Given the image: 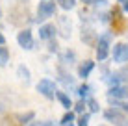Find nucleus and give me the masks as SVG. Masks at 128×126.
Returning <instances> with one entry per match:
<instances>
[{
  "label": "nucleus",
  "instance_id": "obj_1",
  "mask_svg": "<svg viewBox=\"0 0 128 126\" xmlns=\"http://www.w3.org/2000/svg\"><path fill=\"white\" fill-rule=\"evenodd\" d=\"M112 46H113V32L108 30V32L98 33V41H96L95 52H96V61L102 63L112 56Z\"/></svg>",
  "mask_w": 128,
  "mask_h": 126
},
{
  "label": "nucleus",
  "instance_id": "obj_2",
  "mask_svg": "<svg viewBox=\"0 0 128 126\" xmlns=\"http://www.w3.org/2000/svg\"><path fill=\"white\" fill-rule=\"evenodd\" d=\"M126 13L121 9V6L115 4V6L110 9V24H112V32L113 35H121L128 30V19H126Z\"/></svg>",
  "mask_w": 128,
  "mask_h": 126
},
{
  "label": "nucleus",
  "instance_id": "obj_3",
  "mask_svg": "<svg viewBox=\"0 0 128 126\" xmlns=\"http://www.w3.org/2000/svg\"><path fill=\"white\" fill-rule=\"evenodd\" d=\"M8 20L13 24V26H22L24 20L28 22H35L34 19H30V11H28V4H17L10 9V17Z\"/></svg>",
  "mask_w": 128,
  "mask_h": 126
},
{
  "label": "nucleus",
  "instance_id": "obj_4",
  "mask_svg": "<svg viewBox=\"0 0 128 126\" xmlns=\"http://www.w3.org/2000/svg\"><path fill=\"white\" fill-rule=\"evenodd\" d=\"M104 121H108L112 126H128V115L115 106H110L104 110Z\"/></svg>",
  "mask_w": 128,
  "mask_h": 126
},
{
  "label": "nucleus",
  "instance_id": "obj_5",
  "mask_svg": "<svg viewBox=\"0 0 128 126\" xmlns=\"http://www.w3.org/2000/svg\"><path fill=\"white\" fill-rule=\"evenodd\" d=\"M56 9H58V4L50 2V0H41L37 6V17H35V22L45 24V20H48L50 17H56Z\"/></svg>",
  "mask_w": 128,
  "mask_h": 126
},
{
  "label": "nucleus",
  "instance_id": "obj_6",
  "mask_svg": "<svg viewBox=\"0 0 128 126\" xmlns=\"http://www.w3.org/2000/svg\"><path fill=\"white\" fill-rule=\"evenodd\" d=\"M37 91L39 95H43L45 98H48V100H54L56 98V93H58V85H56L54 80H50V78H41V80L37 82Z\"/></svg>",
  "mask_w": 128,
  "mask_h": 126
},
{
  "label": "nucleus",
  "instance_id": "obj_7",
  "mask_svg": "<svg viewBox=\"0 0 128 126\" xmlns=\"http://www.w3.org/2000/svg\"><path fill=\"white\" fill-rule=\"evenodd\" d=\"M112 59L117 65L128 63V43H115L112 46Z\"/></svg>",
  "mask_w": 128,
  "mask_h": 126
},
{
  "label": "nucleus",
  "instance_id": "obj_8",
  "mask_svg": "<svg viewBox=\"0 0 128 126\" xmlns=\"http://www.w3.org/2000/svg\"><path fill=\"white\" fill-rule=\"evenodd\" d=\"M17 43L22 50H34L35 48V39H34V33L30 28H22L19 33H17Z\"/></svg>",
  "mask_w": 128,
  "mask_h": 126
},
{
  "label": "nucleus",
  "instance_id": "obj_9",
  "mask_svg": "<svg viewBox=\"0 0 128 126\" xmlns=\"http://www.w3.org/2000/svg\"><path fill=\"white\" fill-rule=\"evenodd\" d=\"M80 39H82L84 45L93 46V48H95V46H96V41H98V33L95 32L93 26L84 24V26H82V30H80Z\"/></svg>",
  "mask_w": 128,
  "mask_h": 126
},
{
  "label": "nucleus",
  "instance_id": "obj_10",
  "mask_svg": "<svg viewBox=\"0 0 128 126\" xmlns=\"http://www.w3.org/2000/svg\"><path fill=\"white\" fill-rule=\"evenodd\" d=\"M108 100H119V102L128 100V85L121 84V85H115V87H110L108 89Z\"/></svg>",
  "mask_w": 128,
  "mask_h": 126
},
{
  "label": "nucleus",
  "instance_id": "obj_11",
  "mask_svg": "<svg viewBox=\"0 0 128 126\" xmlns=\"http://www.w3.org/2000/svg\"><path fill=\"white\" fill-rule=\"evenodd\" d=\"M58 35V28H56L54 22H45L39 26V39L41 41H52V39H56Z\"/></svg>",
  "mask_w": 128,
  "mask_h": 126
},
{
  "label": "nucleus",
  "instance_id": "obj_12",
  "mask_svg": "<svg viewBox=\"0 0 128 126\" xmlns=\"http://www.w3.org/2000/svg\"><path fill=\"white\" fill-rule=\"evenodd\" d=\"M56 72H58V80L65 85V87H74L76 89V80H74V76L70 74L63 65H58V67H56Z\"/></svg>",
  "mask_w": 128,
  "mask_h": 126
},
{
  "label": "nucleus",
  "instance_id": "obj_13",
  "mask_svg": "<svg viewBox=\"0 0 128 126\" xmlns=\"http://www.w3.org/2000/svg\"><path fill=\"white\" fill-rule=\"evenodd\" d=\"M56 28H58V33L63 39H69L70 37V30H72V22H70V19H69L67 15H60Z\"/></svg>",
  "mask_w": 128,
  "mask_h": 126
},
{
  "label": "nucleus",
  "instance_id": "obj_14",
  "mask_svg": "<svg viewBox=\"0 0 128 126\" xmlns=\"http://www.w3.org/2000/svg\"><path fill=\"white\" fill-rule=\"evenodd\" d=\"M95 67H96V63L93 61V59H84V61H80V63H78V69H76L78 78H82V80L89 78L91 72L95 71Z\"/></svg>",
  "mask_w": 128,
  "mask_h": 126
},
{
  "label": "nucleus",
  "instance_id": "obj_15",
  "mask_svg": "<svg viewBox=\"0 0 128 126\" xmlns=\"http://www.w3.org/2000/svg\"><path fill=\"white\" fill-rule=\"evenodd\" d=\"M58 59H60V65H63V67L74 65V63L78 61L76 50H72V48H65L63 52H60V54H58Z\"/></svg>",
  "mask_w": 128,
  "mask_h": 126
},
{
  "label": "nucleus",
  "instance_id": "obj_16",
  "mask_svg": "<svg viewBox=\"0 0 128 126\" xmlns=\"http://www.w3.org/2000/svg\"><path fill=\"white\" fill-rule=\"evenodd\" d=\"M76 95L82 98V100H87V98H91L93 97V87H91L89 84H80V85H76Z\"/></svg>",
  "mask_w": 128,
  "mask_h": 126
},
{
  "label": "nucleus",
  "instance_id": "obj_17",
  "mask_svg": "<svg viewBox=\"0 0 128 126\" xmlns=\"http://www.w3.org/2000/svg\"><path fill=\"white\" fill-rule=\"evenodd\" d=\"M56 98H58V102H60L67 111H69V110H72L74 102H72V98L69 97V93H65V91H58V93H56Z\"/></svg>",
  "mask_w": 128,
  "mask_h": 126
},
{
  "label": "nucleus",
  "instance_id": "obj_18",
  "mask_svg": "<svg viewBox=\"0 0 128 126\" xmlns=\"http://www.w3.org/2000/svg\"><path fill=\"white\" fill-rule=\"evenodd\" d=\"M106 84L110 85V87H115V85H121V84H124V82H122V76H121V72H110V76L106 78Z\"/></svg>",
  "mask_w": 128,
  "mask_h": 126
},
{
  "label": "nucleus",
  "instance_id": "obj_19",
  "mask_svg": "<svg viewBox=\"0 0 128 126\" xmlns=\"http://www.w3.org/2000/svg\"><path fill=\"white\" fill-rule=\"evenodd\" d=\"M35 119V111H26V113L22 115H17V121L20 123V126H24V124H32V121Z\"/></svg>",
  "mask_w": 128,
  "mask_h": 126
},
{
  "label": "nucleus",
  "instance_id": "obj_20",
  "mask_svg": "<svg viewBox=\"0 0 128 126\" xmlns=\"http://www.w3.org/2000/svg\"><path fill=\"white\" fill-rule=\"evenodd\" d=\"M56 4H58L63 11H72L74 7H76L78 0H56Z\"/></svg>",
  "mask_w": 128,
  "mask_h": 126
},
{
  "label": "nucleus",
  "instance_id": "obj_21",
  "mask_svg": "<svg viewBox=\"0 0 128 126\" xmlns=\"http://www.w3.org/2000/svg\"><path fill=\"white\" fill-rule=\"evenodd\" d=\"M86 104H87V111H89V113H98L100 111V104H98V100H96L95 97L87 98Z\"/></svg>",
  "mask_w": 128,
  "mask_h": 126
},
{
  "label": "nucleus",
  "instance_id": "obj_22",
  "mask_svg": "<svg viewBox=\"0 0 128 126\" xmlns=\"http://www.w3.org/2000/svg\"><path fill=\"white\" fill-rule=\"evenodd\" d=\"M17 76H19L20 80H24V82H30V69L26 67L24 63H20L19 67H17Z\"/></svg>",
  "mask_w": 128,
  "mask_h": 126
},
{
  "label": "nucleus",
  "instance_id": "obj_23",
  "mask_svg": "<svg viewBox=\"0 0 128 126\" xmlns=\"http://www.w3.org/2000/svg\"><path fill=\"white\" fill-rule=\"evenodd\" d=\"M8 61H10V48L4 45L0 46V67H6Z\"/></svg>",
  "mask_w": 128,
  "mask_h": 126
},
{
  "label": "nucleus",
  "instance_id": "obj_24",
  "mask_svg": "<svg viewBox=\"0 0 128 126\" xmlns=\"http://www.w3.org/2000/svg\"><path fill=\"white\" fill-rule=\"evenodd\" d=\"M72 111H74L76 115H82V113H86V111H87V104H86V100L78 98V102H74V106H72Z\"/></svg>",
  "mask_w": 128,
  "mask_h": 126
},
{
  "label": "nucleus",
  "instance_id": "obj_25",
  "mask_svg": "<svg viewBox=\"0 0 128 126\" xmlns=\"http://www.w3.org/2000/svg\"><path fill=\"white\" fill-rule=\"evenodd\" d=\"M89 119H91V113H89V111L78 115V117H76V126H89Z\"/></svg>",
  "mask_w": 128,
  "mask_h": 126
},
{
  "label": "nucleus",
  "instance_id": "obj_26",
  "mask_svg": "<svg viewBox=\"0 0 128 126\" xmlns=\"http://www.w3.org/2000/svg\"><path fill=\"white\" fill-rule=\"evenodd\" d=\"M46 50H48V54H60V45H58V41H56V39L48 41V43H46Z\"/></svg>",
  "mask_w": 128,
  "mask_h": 126
},
{
  "label": "nucleus",
  "instance_id": "obj_27",
  "mask_svg": "<svg viewBox=\"0 0 128 126\" xmlns=\"http://www.w3.org/2000/svg\"><path fill=\"white\" fill-rule=\"evenodd\" d=\"M17 119V117H6V119H2V121H0V126H20V123H19V121H15Z\"/></svg>",
  "mask_w": 128,
  "mask_h": 126
},
{
  "label": "nucleus",
  "instance_id": "obj_28",
  "mask_svg": "<svg viewBox=\"0 0 128 126\" xmlns=\"http://www.w3.org/2000/svg\"><path fill=\"white\" fill-rule=\"evenodd\" d=\"M76 113H74V111L72 110H69L67 111V113H65L63 117H61V123H76Z\"/></svg>",
  "mask_w": 128,
  "mask_h": 126
},
{
  "label": "nucleus",
  "instance_id": "obj_29",
  "mask_svg": "<svg viewBox=\"0 0 128 126\" xmlns=\"http://www.w3.org/2000/svg\"><path fill=\"white\" fill-rule=\"evenodd\" d=\"M110 104L112 106H115V108H119V110H122L124 113L128 115V100H124V102H119V100H110Z\"/></svg>",
  "mask_w": 128,
  "mask_h": 126
},
{
  "label": "nucleus",
  "instance_id": "obj_30",
  "mask_svg": "<svg viewBox=\"0 0 128 126\" xmlns=\"http://www.w3.org/2000/svg\"><path fill=\"white\" fill-rule=\"evenodd\" d=\"M80 2H82V4H84L86 7H95L98 0H80Z\"/></svg>",
  "mask_w": 128,
  "mask_h": 126
},
{
  "label": "nucleus",
  "instance_id": "obj_31",
  "mask_svg": "<svg viewBox=\"0 0 128 126\" xmlns=\"http://www.w3.org/2000/svg\"><path fill=\"white\" fill-rule=\"evenodd\" d=\"M117 4L121 6V9L124 13H128V0H117Z\"/></svg>",
  "mask_w": 128,
  "mask_h": 126
},
{
  "label": "nucleus",
  "instance_id": "obj_32",
  "mask_svg": "<svg viewBox=\"0 0 128 126\" xmlns=\"http://www.w3.org/2000/svg\"><path fill=\"white\" fill-rule=\"evenodd\" d=\"M106 6H108V0H98L95 7H106Z\"/></svg>",
  "mask_w": 128,
  "mask_h": 126
},
{
  "label": "nucleus",
  "instance_id": "obj_33",
  "mask_svg": "<svg viewBox=\"0 0 128 126\" xmlns=\"http://www.w3.org/2000/svg\"><path fill=\"white\" fill-rule=\"evenodd\" d=\"M4 45H6V37H4V33L0 32V46H4Z\"/></svg>",
  "mask_w": 128,
  "mask_h": 126
},
{
  "label": "nucleus",
  "instance_id": "obj_34",
  "mask_svg": "<svg viewBox=\"0 0 128 126\" xmlns=\"http://www.w3.org/2000/svg\"><path fill=\"white\" fill-rule=\"evenodd\" d=\"M60 126H76V123H60Z\"/></svg>",
  "mask_w": 128,
  "mask_h": 126
},
{
  "label": "nucleus",
  "instance_id": "obj_35",
  "mask_svg": "<svg viewBox=\"0 0 128 126\" xmlns=\"http://www.w3.org/2000/svg\"><path fill=\"white\" fill-rule=\"evenodd\" d=\"M2 111H4V106H2V102H0V113H2Z\"/></svg>",
  "mask_w": 128,
  "mask_h": 126
},
{
  "label": "nucleus",
  "instance_id": "obj_36",
  "mask_svg": "<svg viewBox=\"0 0 128 126\" xmlns=\"http://www.w3.org/2000/svg\"><path fill=\"white\" fill-rule=\"evenodd\" d=\"M0 19H2V7H0Z\"/></svg>",
  "mask_w": 128,
  "mask_h": 126
},
{
  "label": "nucleus",
  "instance_id": "obj_37",
  "mask_svg": "<svg viewBox=\"0 0 128 126\" xmlns=\"http://www.w3.org/2000/svg\"><path fill=\"white\" fill-rule=\"evenodd\" d=\"M98 126H110V124H98Z\"/></svg>",
  "mask_w": 128,
  "mask_h": 126
},
{
  "label": "nucleus",
  "instance_id": "obj_38",
  "mask_svg": "<svg viewBox=\"0 0 128 126\" xmlns=\"http://www.w3.org/2000/svg\"><path fill=\"white\" fill-rule=\"evenodd\" d=\"M50 2H56V0H50Z\"/></svg>",
  "mask_w": 128,
  "mask_h": 126
}]
</instances>
